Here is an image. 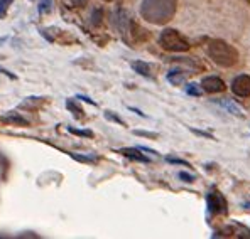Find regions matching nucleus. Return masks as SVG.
Wrapping results in <instances>:
<instances>
[{
	"label": "nucleus",
	"instance_id": "22",
	"mask_svg": "<svg viewBox=\"0 0 250 239\" xmlns=\"http://www.w3.org/2000/svg\"><path fill=\"white\" fill-rule=\"evenodd\" d=\"M71 7H84L88 3V0H68Z\"/></svg>",
	"mask_w": 250,
	"mask_h": 239
},
{
	"label": "nucleus",
	"instance_id": "24",
	"mask_svg": "<svg viewBox=\"0 0 250 239\" xmlns=\"http://www.w3.org/2000/svg\"><path fill=\"white\" fill-rule=\"evenodd\" d=\"M135 135H142V137H149V138H156V133H147V131H135Z\"/></svg>",
	"mask_w": 250,
	"mask_h": 239
},
{
	"label": "nucleus",
	"instance_id": "3",
	"mask_svg": "<svg viewBox=\"0 0 250 239\" xmlns=\"http://www.w3.org/2000/svg\"><path fill=\"white\" fill-rule=\"evenodd\" d=\"M207 53L209 59L215 62L220 68H233L240 59V54L231 44H229L223 39H213L208 42Z\"/></svg>",
	"mask_w": 250,
	"mask_h": 239
},
{
	"label": "nucleus",
	"instance_id": "16",
	"mask_svg": "<svg viewBox=\"0 0 250 239\" xmlns=\"http://www.w3.org/2000/svg\"><path fill=\"white\" fill-rule=\"evenodd\" d=\"M73 135H78V137H86V138H91L93 137V131L90 130H78V128H68Z\"/></svg>",
	"mask_w": 250,
	"mask_h": 239
},
{
	"label": "nucleus",
	"instance_id": "1",
	"mask_svg": "<svg viewBox=\"0 0 250 239\" xmlns=\"http://www.w3.org/2000/svg\"><path fill=\"white\" fill-rule=\"evenodd\" d=\"M178 10V0H142L141 17L149 24L166 25Z\"/></svg>",
	"mask_w": 250,
	"mask_h": 239
},
{
	"label": "nucleus",
	"instance_id": "26",
	"mask_svg": "<svg viewBox=\"0 0 250 239\" xmlns=\"http://www.w3.org/2000/svg\"><path fill=\"white\" fill-rule=\"evenodd\" d=\"M104 2H112V0H104Z\"/></svg>",
	"mask_w": 250,
	"mask_h": 239
},
{
	"label": "nucleus",
	"instance_id": "8",
	"mask_svg": "<svg viewBox=\"0 0 250 239\" xmlns=\"http://www.w3.org/2000/svg\"><path fill=\"white\" fill-rule=\"evenodd\" d=\"M119 153H122L124 157H127V159L130 160H135V162H142V164H149L150 159L149 157H146L144 153H141V148H120Z\"/></svg>",
	"mask_w": 250,
	"mask_h": 239
},
{
	"label": "nucleus",
	"instance_id": "2",
	"mask_svg": "<svg viewBox=\"0 0 250 239\" xmlns=\"http://www.w3.org/2000/svg\"><path fill=\"white\" fill-rule=\"evenodd\" d=\"M112 22H113V27L117 29V32L122 36V39L127 44L144 42V40H147V37H149L146 29H142L125 10H117V12L113 14Z\"/></svg>",
	"mask_w": 250,
	"mask_h": 239
},
{
	"label": "nucleus",
	"instance_id": "9",
	"mask_svg": "<svg viewBox=\"0 0 250 239\" xmlns=\"http://www.w3.org/2000/svg\"><path fill=\"white\" fill-rule=\"evenodd\" d=\"M132 69H134L137 74L144 76V78H152V68H150L149 62L135 61V62H132Z\"/></svg>",
	"mask_w": 250,
	"mask_h": 239
},
{
	"label": "nucleus",
	"instance_id": "20",
	"mask_svg": "<svg viewBox=\"0 0 250 239\" xmlns=\"http://www.w3.org/2000/svg\"><path fill=\"white\" fill-rule=\"evenodd\" d=\"M178 177L181 179L183 182H186V184H193V182H194V175L188 174V172H179Z\"/></svg>",
	"mask_w": 250,
	"mask_h": 239
},
{
	"label": "nucleus",
	"instance_id": "17",
	"mask_svg": "<svg viewBox=\"0 0 250 239\" xmlns=\"http://www.w3.org/2000/svg\"><path fill=\"white\" fill-rule=\"evenodd\" d=\"M102 17H104V12H102V9H97L93 14H91V24H93V25H100L102 24Z\"/></svg>",
	"mask_w": 250,
	"mask_h": 239
},
{
	"label": "nucleus",
	"instance_id": "10",
	"mask_svg": "<svg viewBox=\"0 0 250 239\" xmlns=\"http://www.w3.org/2000/svg\"><path fill=\"white\" fill-rule=\"evenodd\" d=\"M2 121H5V123H10V125H19V127H27L29 121L25 118H22L21 115H17V113L10 111L9 115L2 116Z\"/></svg>",
	"mask_w": 250,
	"mask_h": 239
},
{
	"label": "nucleus",
	"instance_id": "25",
	"mask_svg": "<svg viewBox=\"0 0 250 239\" xmlns=\"http://www.w3.org/2000/svg\"><path fill=\"white\" fill-rule=\"evenodd\" d=\"M80 100H83V101H86V103H90V105H95V106H97V103H95V101H91L90 100V98H86V96H82V94H80Z\"/></svg>",
	"mask_w": 250,
	"mask_h": 239
},
{
	"label": "nucleus",
	"instance_id": "15",
	"mask_svg": "<svg viewBox=\"0 0 250 239\" xmlns=\"http://www.w3.org/2000/svg\"><path fill=\"white\" fill-rule=\"evenodd\" d=\"M186 93H188V94H191V96H201L203 90H201L200 84L189 83V84H186Z\"/></svg>",
	"mask_w": 250,
	"mask_h": 239
},
{
	"label": "nucleus",
	"instance_id": "12",
	"mask_svg": "<svg viewBox=\"0 0 250 239\" xmlns=\"http://www.w3.org/2000/svg\"><path fill=\"white\" fill-rule=\"evenodd\" d=\"M36 5H38L39 14L46 16V14H51L54 10V0H36Z\"/></svg>",
	"mask_w": 250,
	"mask_h": 239
},
{
	"label": "nucleus",
	"instance_id": "7",
	"mask_svg": "<svg viewBox=\"0 0 250 239\" xmlns=\"http://www.w3.org/2000/svg\"><path fill=\"white\" fill-rule=\"evenodd\" d=\"M231 93L238 98H250V76L238 74L231 81Z\"/></svg>",
	"mask_w": 250,
	"mask_h": 239
},
{
	"label": "nucleus",
	"instance_id": "18",
	"mask_svg": "<svg viewBox=\"0 0 250 239\" xmlns=\"http://www.w3.org/2000/svg\"><path fill=\"white\" fill-rule=\"evenodd\" d=\"M10 3H12V0H0V19H2V17H5Z\"/></svg>",
	"mask_w": 250,
	"mask_h": 239
},
{
	"label": "nucleus",
	"instance_id": "23",
	"mask_svg": "<svg viewBox=\"0 0 250 239\" xmlns=\"http://www.w3.org/2000/svg\"><path fill=\"white\" fill-rule=\"evenodd\" d=\"M167 162H171V164H179V165H185V167H189V164L185 160H179V159H172V157H167L166 159Z\"/></svg>",
	"mask_w": 250,
	"mask_h": 239
},
{
	"label": "nucleus",
	"instance_id": "21",
	"mask_svg": "<svg viewBox=\"0 0 250 239\" xmlns=\"http://www.w3.org/2000/svg\"><path fill=\"white\" fill-rule=\"evenodd\" d=\"M105 118H106V120H112V121H117L119 125H125V121H124L122 118H119L117 115H113L112 111H105Z\"/></svg>",
	"mask_w": 250,
	"mask_h": 239
},
{
	"label": "nucleus",
	"instance_id": "11",
	"mask_svg": "<svg viewBox=\"0 0 250 239\" xmlns=\"http://www.w3.org/2000/svg\"><path fill=\"white\" fill-rule=\"evenodd\" d=\"M167 81H169L171 84H174V86H179V84H183V83L186 81L185 71H179V69H176V71H169Z\"/></svg>",
	"mask_w": 250,
	"mask_h": 239
},
{
	"label": "nucleus",
	"instance_id": "5",
	"mask_svg": "<svg viewBox=\"0 0 250 239\" xmlns=\"http://www.w3.org/2000/svg\"><path fill=\"white\" fill-rule=\"evenodd\" d=\"M207 205L211 216H225L229 212V202L223 197V194H220L216 189H211L207 194Z\"/></svg>",
	"mask_w": 250,
	"mask_h": 239
},
{
	"label": "nucleus",
	"instance_id": "4",
	"mask_svg": "<svg viewBox=\"0 0 250 239\" xmlns=\"http://www.w3.org/2000/svg\"><path fill=\"white\" fill-rule=\"evenodd\" d=\"M159 46L169 53H186V51H189L191 44L176 29H164L159 34Z\"/></svg>",
	"mask_w": 250,
	"mask_h": 239
},
{
	"label": "nucleus",
	"instance_id": "13",
	"mask_svg": "<svg viewBox=\"0 0 250 239\" xmlns=\"http://www.w3.org/2000/svg\"><path fill=\"white\" fill-rule=\"evenodd\" d=\"M66 108H68L69 111L73 113V116H75L76 120H82V118H84V111H83V108H82V106L76 105V101H75V100H66Z\"/></svg>",
	"mask_w": 250,
	"mask_h": 239
},
{
	"label": "nucleus",
	"instance_id": "14",
	"mask_svg": "<svg viewBox=\"0 0 250 239\" xmlns=\"http://www.w3.org/2000/svg\"><path fill=\"white\" fill-rule=\"evenodd\" d=\"M218 105H222L223 108H227L229 111L231 113V115H242V110L238 108L237 105H233L231 101H229V100H223V101H218Z\"/></svg>",
	"mask_w": 250,
	"mask_h": 239
},
{
	"label": "nucleus",
	"instance_id": "19",
	"mask_svg": "<svg viewBox=\"0 0 250 239\" xmlns=\"http://www.w3.org/2000/svg\"><path fill=\"white\" fill-rule=\"evenodd\" d=\"M71 157L78 162H84V164H93V162L97 160V159H93V157H84V155H78V153H71Z\"/></svg>",
	"mask_w": 250,
	"mask_h": 239
},
{
	"label": "nucleus",
	"instance_id": "6",
	"mask_svg": "<svg viewBox=\"0 0 250 239\" xmlns=\"http://www.w3.org/2000/svg\"><path fill=\"white\" fill-rule=\"evenodd\" d=\"M200 86H201V90L208 94H218L227 90L225 81L222 78H218V76H207V78L201 79Z\"/></svg>",
	"mask_w": 250,
	"mask_h": 239
}]
</instances>
